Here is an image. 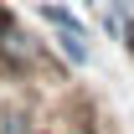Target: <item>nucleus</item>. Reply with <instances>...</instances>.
<instances>
[{"label":"nucleus","instance_id":"nucleus-6","mask_svg":"<svg viewBox=\"0 0 134 134\" xmlns=\"http://www.w3.org/2000/svg\"><path fill=\"white\" fill-rule=\"evenodd\" d=\"M108 10H114V16L124 21V16H129V10H134V5H129V0H108Z\"/></svg>","mask_w":134,"mask_h":134},{"label":"nucleus","instance_id":"nucleus-5","mask_svg":"<svg viewBox=\"0 0 134 134\" xmlns=\"http://www.w3.org/2000/svg\"><path fill=\"white\" fill-rule=\"evenodd\" d=\"M119 36H124V52H129V57H134V10H129V16H124V21H119Z\"/></svg>","mask_w":134,"mask_h":134},{"label":"nucleus","instance_id":"nucleus-4","mask_svg":"<svg viewBox=\"0 0 134 134\" xmlns=\"http://www.w3.org/2000/svg\"><path fill=\"white\" fill-rule=\"evenodd\" d=\"M41 21H47V26H67V31L88 36V21H83V16H72V10H62V5H47V0H41Z\"/></svg>","mask_w":134,"mask_h":134},{"label":"nucleus","instance_id":"nucleus-1","mask_svg":"<svg viewBox=\"0 0 134 134\" xmlns=\"http://www.w3.org/2000/svg\"><path fill=\"white\" fill-rule=\"evenodd\" d=\"M36 62H41V41H31L10 21H0V72H31Z\"/></svg>","mask_w":134,"mask_h":134},{"label":"nucleus","instance_id":"nucleus-2","mask_svg":"<svg viewBox=\"0 0 134 134\" xmlns=\"http://www.w3.org/2000/svg\"><path fill=\"white\" fill-rule=\"evenodd\" d=\"M52 47L62 52V62L67 67H88V57H93V47H88V36H77V31H67V26H52Z\"/></svg>","mask_w":134,"mask_h":134},{"label":"nucleus","instance_id":"nucleus-3","mask_svg":"<svg viewBox=\"0 0 134 134\" xmlns=\"http://www.w3.org/2000/svg\"><path fill=\"white\" fill-rule=\"evenodd\" d=\"M0 134H36V119L26 103H10L5 114H0Z\"/></svg>","mask_w":134,"mask_h":134}]
</instances>
